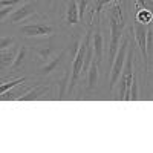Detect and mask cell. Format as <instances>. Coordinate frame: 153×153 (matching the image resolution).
I'll return each instance as SVG.
<instances>
[{"mask_svg": "<svg viewBox=\"0 0 153 153\" xmlns=\"http://www.w3.org/2000/svg\"><path fill=\"white\" fill-rule=\"evenodd\" d=\"M49 94V87L46 86H37L34 89H31V91L25 92L22 97H19V101H34V100H43L46 95Z\"/></svg>", "mask_w": 153, "mask_h": 153, "instance_id": "10", "label": "cell"}, {"mask_svg": "<svg viewBox=\"0 0 153 153\" xmlns=\"http://www.w3.org/2000/svg\"><path fill=\"white\" fill-rule=\"evenodd\" d=\"M23 0H0V8H5V6H14L17 3H22Z\"/></svg>", "mask_w": 153, "mask_h": 153, "instance_id": "22", "label": "cell"}, {"mask_svg": "<svg viewBox=\"0 0 153 153\" xmlns=\"http://www.w3.org/2000/svg\"><path fill=\"white\" fill-rule=\"evenodd\" d=\"M17 49H19V46L14 45L11 48H6V49L0 51V69H9L11 68V65L14 63Z\"/></svg>", "mask_w": 153, "mask_h": 153, "instance_id": "9", "label": "cell"}, {"mask_svg": "<svg viewBox=\"0 0 153 153\" xmlns=\"http://www.w3.org/2000/svg\"><path fill=\"white\" fill-rule=\"evenodd\" d=\"M55 26L48 22H38V23H29L23 25L19 28V32L23 37L34 38V37H52L55 34Z\"/></svg>", "mask_w": 153, "mask_h": 153, "instance_id": "3", "label": "cell"}, {"mask_svg": "<svg viewBox=\"0 0 153 153\" xmlns=\"http://www.w3.org/2000/svg\"><path fill=\"white\" fill-rule=\"evenodd\" d=\"M135 20L139 22V23H143V25H149V23H152V20H153V12H152L150 9L139 8L138 12H136V16H135Z\"/></svg>", "mask_w": 153, "mask_h": 153, "instance_id": "15", "label": "cell"}, {"mask_svg": "<svg viewBox=\"0 0 153 153\" xmlns=\"http://www.w3.org/2000/svg\"><path fill=\"white\" fill-rule=\"evenodd\" d=\"M68 51H69V46H68L66 49H63L58 55H55V57L51 58L49 61H46L45 65L35 72V75H37V76H46V75H49V74H52V72L57 69V66L60 65L63 60H65V57H66V54H68Z\"/></svg>", "mask_w": 153, "mask_h": 153, "instance_id": "7", "label": "cell"}, {"mask_svg": "<svg viewBox=\"0 0 153 153\" xmlns=\"http://www.w3.org/2000/svg\"><path fill=\"white\" fill-rule=\"evenodd\" d=\"M109 5H110V9L107 11L106 17L109 19V31H110V45H109V66H110L115 54H117L118 45L123 38V34L126 31L127 22H126V17L123 14L121 3L118 0H113Z\"/></svg>", "mask_w": 153, "mask_h": 153, "instance_id": "1", "label": "cell"}, {"mask_svg": "<svg viewBox=\"0 0 153 153\" xmlns=\"http://www.w3.org/2000/svg\"><path fill=\"white\" fill-rule=\"evenodd\" d=\"M132 32L135 34V42L136 46L141 51V55L144 60V71H150V60L147 55V49H146V35H147V25H143L135 20L133 26H132Z\"/></svg>", "mask_w": 153, "mask_h": 153, "instance_id": "5", "label": "cell"}, {"mask_svg": "<svg viewBox=\"0 0 153 153\" xmlns=\"http://www.w3.org/2000/svg\"><path fill=\"white\" fill-rule=\"evenodd\" d=\"M98 63L92 58V61H91V65H89V69H87V72H86V83H87V86H86V89L87 91H94V89H97V86H98V80H100V71H98Z\"/></svg>", "mask_w": 153, "mask_h": 153, "instance_id": "8", "label": "cell"}, {"mask_svg": "<svg viewBox=\"0 0 153 153\" xmlns=\"http://www.w3.org/2000/svg\"><path fill=\"white\" fill-rule=\"evenodd\" d=\"M91 37H92V23L89 25V29L84 34V37L81 38V42L78 43V48L75 51V58L72 61V74H71V78H69V87H68V95H72L74 89L78 83L80 76H81V69H83V63H84V55H86V49L87 45L91 43Z\"/></svg>", "mask_w": 153, "mask_h": 153, "instance_id": "2", "label": "cell"}, {"mask_svg": "<svg viewBox=\"0 0 153 153\" xmlns=\"http://www.w3.org/2000/svg\"><path fill=\"white\" fill-rule=\"evenodd\" d=\"M135 5L138 8H143V9H150L153 8V2L152 0H135Z\"/></svg>", "mask_w": 153, "mask_h": 153, "instance_id": "20", "label": "cell"}, {"mask_svg": "<svg viewBox=\"0 0 153 153\" xmlns=\"http://www.w3.org/2000/svg\"><path fill=\"white\" fill-rule=\"evenodd\" d=\"M91 45H92V49H94V60L98 65H101L103 55H104V35H103V29L100 26V19L92 22Z\"/></svg>", "mask_w": 153, "mask_h": 153, "instance_id": "4", "label": "cell"}, {"mask_svg": "<svg viewBox=\"0 0 153 153\" xmlns=\"http://www.w3.org/2000/svg\"><path fill=\"white\" fill-rule=\"evenodd\" d=\"M78 3H76V0H69L66 6V23L69 26H74L78 23Z\"/></svg>", "mask_w": 153, "mask_h": 153, "instance_id": "12", "label": "cell"}, {"mask_svg": "<svg viewBox=\"0 0 153 153\" xmlns=\"http://www.w3.org/2000/svg\"><path fill=\"white\" fill-rule=\"evenodd\" d=\"M26 80H28V76H22V78H16V80H9L6 83H2V84H0V95L5 94L6 91H9L11 87H14V86L20 84V83H25Z\"/></svg>", "mask_w": 153, "mask_h": 153, "instance_id": "18", "label": "cell"}, {"mask_svg": "<svg viewBox=\"0 0 153 153\" xmlns=\"http://www.w3.org/2000/svg\"><path fill=\"white\" fill-rule=\"evenodd\" d=\"M146 49H147V55L152 63V54H153V26L152 23L147 25V35H146Z\"/></svg>", "mask_w": 153, "mask_h": 153, "instance_id": "17", "label": "cell"}, {"mask_svg": "<svg viewBox=\"0 0 153 153\" xmlns=\"http://www.w3.org/2000/svg\"><path fill=\"white\" fill-rule=\"evenodd\" d=\"M16 45V38L11 35H0V51Z\"/></svg>", "mask_w": 153, "mask_h": 153, "instance_id": "19", "label": "cell"}, {"mask_svg": "<svg viewBox=\"0 0 153 153\" xmlns=\"http://www.w3.org/2000/svg\"><path fill=\"white\" fill-rule=\"evenodd\" d=\"M110 2H113V0H94V6H92V20H91V23L94 22V19H95V20L100 19V12L103 11V8H104L106 5H109Z\"/></svg>", "mask_w": 153, "mask_h": 153, "instance_id": "16", "label": "cell"}, {"mask_svg": "<svg viewBox=\"0 0 153 153\" xmlns=\"http://www.w3.org/2000/svg\"><path fill=\"white\" fill-rule=\"evenodd\" d=\"M14 9V6H5V8H0V23L5 22L6 17L11 14V11Z\"/></svg>", "mask_w": 153, "mask_h": 153, "instance_id": "21", "label": "cell"}, {"mask_svg": "<svg viewBox=\"0 0 153 153\" xmlns=\"http://www.w3.org/2000/svg\"><path fill=\"white\" fill-rule=\"evenodd\" d=\"M37 12V5L35 2H26V3H23L17 8H14L11 11V14L6 17L8 19V23L11 25H17V23H23V22H26L31 16H34Z\"/></svg>", "mask_w": 153, "mask_h": 153, "instance_id": "6", "label": "cell"}, {"mask_svg": "<svg viewBox=\"0 0 153 153\" xmlns=\"http://www.w3.org/2000/svg\"><path fill=\"white\" fill-rule=\"evenodd\" d=\"M32 51L37 54V57L40 58L43 63H46V61H49L51 58H52V54L55 52V46H54L52 42H51V43H48V45L35 46V48H32Z\"/></svg>", "mask_w": 153, "mask_h": 153, "instance_id": "11", "label": "cell"}, {"mask_svg": "<svg viewBox=\"0 0 153 153\" xmlns=\"http://www.w3.org/2000/svg\"><path fill=\"white\" fill-rule=\"evenodd\" d=\"M69 78H71V71L66 69V72L63 74V76L57 81V98L65 100L68 95V87H69Z\"/></svg>", "mask_w": 153, "mask_h": 153, "instance_id": "14", "label": "cell"}, {"mask_svg": "<svg viewBox=\"0 0 153 153\" xmlns=\"http://www.w3.org/2000/svg\"><path fill=\"white\" fill-rule=\"evenodd\" d=\"M28 52H29V48L28 46H22V48H19L17 49V54H16V58H14V63L11 65V68L8 69L9 72H17V71H20L22 68H23V63H25V60H26V55H28Z\"/></svg>", "mask_w": 153, "mask_h": 153, "instance_id": "13", "label": "cell"}]
</instances>
